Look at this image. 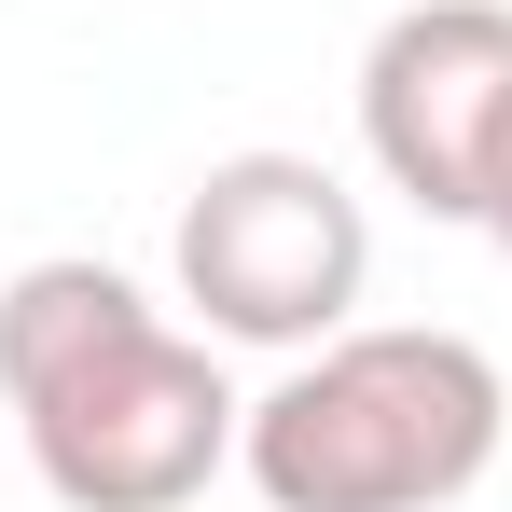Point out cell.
<instances>
[{
	"instance_id": "6da1fadb",
	"label": "cell",
	"mask_w": 512,
	"mask_h": 512,
	"mask_svg": "<svg viewBox=\"0 0 512 512\" xmlns=\"http://www.w3.org/2000/svg\"><path fill=\"white\" fill-rule=\"evenodd\" d=\"M0 402L28 429V471L70 512H194L236 457L250 402L222 388V346L167 319L125 263L56 250L0 291Z\"/></svg>"
},
{
	"instance_id": "7a4b0ae2",
	"label": "cell",
	"mask_w": 512,
	"mask_h": 512,
	"mask_svg": "<svg viewBox=\"0 0 512 512\" xmlns=\"http://www.w3.org/2000/svg\"><path fill=\"white\" fill-rule=\"evenodd\" d=\"M512 388L499 360L443 319H346L305 346L236 429V471L263 512H443L499 471Z\"/></svg>"
},
{
	"instance_id": "3957f363",
	"label": "cell",
	"mask_w": 512,
	"mask_h": 512,
	"mask_svg": "<svg viewBox=\"0 0 512 512\" xmlns=\"http://www.w3.org/2000/svg\"><path fill=\"white\" fill-rule=\"evenodd\" d=\"M167 277H180V319L208 346H333L360 319V277H374V222L319 153H222V167L180 194V236H167Z\"/></svg>"
},
{
	"instance_id": "277c9868",
	"label": "cell",
	"mask_w": 512,
	"mask_h": 512,
	"mask_svg": "<svg viewBox=\"0 0 512 512\" xmlns=\"http://www.w3.org/2000/svg\"><path fill=\"white\" fill-rule=\"evenodd\" d=\"M512 111V0H402L360 56V153L429 222H471L485 139Z\"/></svg>"
},
{
	"instance_id": "5b68a950",
	"label": "cell",
	"mask_w": 512,
	"mask_h": 512,
	"mask_svg": "<svg viewBox=\"0 0 512 512\" xmlns=\"http://www.w3.org/2000/svg\"><path fill=\"white\" fill-rule=\"evenodd\" d=\"M471 236H499V250H512V111H499V139H485V194H471Z\"/></svg>"
}]
</instances>
